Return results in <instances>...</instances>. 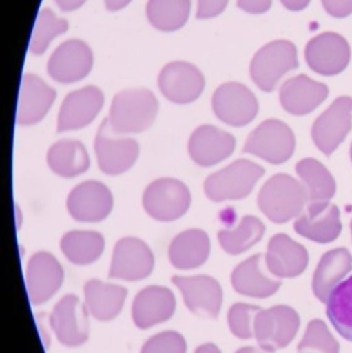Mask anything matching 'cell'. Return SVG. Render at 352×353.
Wrapping results in <instances>:
<instances>
[{
    "instance_id": "16",
    "label": "cell",
    "mask_w": 352,
    "mask_h": 353,
    "mask_svg": "<svg viewBox=\"0 0 352 353\" xmlns=\"http://www.w3.org/2000/svg\"><path fill=\"white\" fill-rule=\"evenodd\" d=\"M93 65V54L84 41L70 39L62 43L48 61V74L61 84H72L88 76Z\"/></svg>"
},
{
    "instance_id": "42",
    "label": "cell",
    "mask_w": 352,
    "mask_h": 353,
    "mask_svg": "<svg viewBox=\"0 0 352 353\" xmlns=\"http://www.w3.org/2000/svg\"><path fill=\"white\" fill-rule=\"evenodd\" d=\"M238 8L251 14H262L269 12L272 0H238Z\"/></svg>"
},
{
    "instance_id": "19",
    "label": "cell",
    "mask_w": 352,
    "mask_h": 353,
    "mask_svg": "<svg viewBox=\"0 0 352 353\" xmlns=\"http://www.w3.org/2000/svg\"><path fill=\"white\" fill-rule=\"evenodd\" d=\"M177 308L175 294L165 286L151 285L136 294L132 306V319L136 327L148 330L167 323Z\"/></svg>"
},
{
    "instance_id": "33",
    "label": "cell",
    "mask_w": 352,
    "mask_h": 353,
    "mask_svg": "<svg viewBox=\"0 0 352 353\" xmlns=\"http://www.w3.org/2000/svg\"><path fill=\"white\" fill-rule=\"evenodd\" d=\"M190 0H149L146 12L151 24L158 30H178L189 17Z\"/></svg>"
},
{
    "instance_id": "30",
    "label": "cell",
    "mask_w": 352,
    "mask_h": 353,
    "mask_svg": "<svg viewBox=\"0 0 352 353\" xmlns=\"http://www.w3.org/2000/svg\"><path fill=\"white\" fill-rule=\"evenodd\" d=\"M48 165L56 175L74 178L88 171L90 159L82 143L62 140L55 143L48 151Z\"/></svg>"
},
{
    "instance_id": "36",
    "label": "cell",
    "mask_w": 352,
    "mask_h": 353,
    "mask_svg": "<svg viewBox=\"0 0 352 353\" xmlns=\"http://www.w3.org/2000/svg\"><path fill=\"white\" fill-rule=\"evenodd\" d=\"M68 28V21L58 18L49 8H43L33 29L30 41V52L34 55L45 53L51 41L58 35L65 32Z\"/></svg>"
},
{
    "instance_id": "13",
    "label": "cell",
    "mask_w": 352,
    "mask_h": 353,
    "mask_svg": "<svg viewBox=\"0 0 352 353\" xmlns=\"http://www.w3.org/2000/svg\"><path fill=\"white\" fill-rule=\"evenodd\" d=\"M351 46L342 35L324 32L310 39L306 46L305 59L313 72L322 76H336L349 66Z\"/></svg>"
},
{
    "instance_id": "37",
    "label": "cell",
    "mask_w": 352,
    "mask_h": 353,
    "mask_svg": "<svg viewBox=\"0 0 352 353\" xmlns=\"http://www.w3.org/2000/svg\"><path fill=\"white\" fill-rule=\"evenodd\" d=\"M340 344L322 319L308 323L303 339L298 346L299 353H339Z\"/></svg>"
},
{
    "instance_id": "25",
    "label": "cell",
    "mask_w": 352,
    "mask_h": 353,
    "mask_svg": "<svg viewBox=\"0 0 352 353\" xmlns=\"http://www.w3.org/2000/svg\"><path fill=\"white\" fill-rule=\"evenodd\" d=\"M308 261L309 256L305 247L287 234H276L271 239L266 263L273 275L279 278L298 277L305 271Z\"/></svg>"
},
{
    "instance_id": "34",
    "label": "cell",
    "mask_w": 352,
    "mask_h": 353,
    "mask_svg": "<svg viewBox=\"0 0 352 353\" xmlns=\"http://www.w3.org/2000/svg\"><path fill=\"white\" fill-rule=\"evenodd\" d=\"M327 316L339 335L352 342V276L331 292Z\"/></svg>"
},
{
    "instance_id": "8",
    "label": "cell",
    "mask_w": 352,
    "mask_h": 353,
    "mask_svg": "<svg viewBox=\"0 0 352 353\" xmlns=\"http://www.w3.org/2000/svg\"><path fill=\"white\" fill-rule=\"evenodd\" d=\"M295 147V134L289 126L279 120L271 119L262 122L250 134L243 151L273 165H280L293 157Z\"/></svg>"
},
{
    "instance_id": "21",
    "label": "cell",
    "mask_w": 352,
    "mask_h": 353,
    "mask_svg": "<svg viewBox=\"0 0 352 353\" xmlns=\"http://www.w3.org/2000/svg\"><path fill=\"white\" fill-rule=\"evenodd\" d=\"M235 147V138L229 132L215 126L202 125L190 137L188 152L196 165L209 168L231 157Z\"/></svg>"
},
{
    "instance_id": "22",
    "label": "cell",
    "mask_w": 352,
    "mask_h": 353,
    "mask_svg": "<svg viewBox=\"0 0 352 353\" xmlns=\"http://www.w3.org/2000/svg\"><path fill=\"white\" fill-rule=\"evenodd\" d=\"M267 265V263H266ZM262 254L253 255L240 263L231 274L234 290L242 296L267 299L276 294L282 282L269 274Z\"/></svg>"
},
{
    "instance_id": "48",
    "label": "cell",
    "mask_w": 352,
    "mask_h": 353,
    "mask_svg": "<svg viewBox=\"0 0 352 353\" xmlns=\"http://www.w3.org/2000/svg\"><path fill=\"white\" fill-rule=\"evenodd\" d=\"M351 161H352V145H351Z\"/></svg>"
},
{
    "instance_id": "46",
    "label": "cell",
    "mask_w": 352,
    "mask_h": 353,
    "mask_svg": "<svg viewBox=\"0 0 352 353\" xmlns=\"http://www.w3.org/2000/svg\"><path fill=\"white\" fill-rule=\"evenodd\" d=\"M194 353H222L218 346L214 343H205L198 346Z\"/></svg>"
},
{
    "instance_id": "39",
    "label": "cell",
    "mask_w": 352,
    "mask_h": 353,
    "mask_svg": "<svg viewBox=\"0 0 352 353\" xmlns=\"http://www.w3.org/2000/svg\"><path fill=\"white\" fill-rule=\"evenodd\" d=\"M187 343L182 334L165 331L152 336L143 345L140 353H186Z\"/></svg>"
},
{
    "instance_id": "47",
    "label": "cell",
    "mask_w": 352,
    "mask_h": 353,
    "mask_svg": "<svg viewBox=\"0 0 352 353\" xmlns=\"http://www.w3.org/2000/svg\"><path fill=\"white\" fill-rule=\"evenodd\" d=\"M236 353H274L273 352H270V350H264L262 347H243L240 348L239 350H237Z\"/></svg>"
},
{
    "instance_id": "20",
    "label": "cell",
    "mask_w": 352,
    "mask_h": 353,
    "mask_svg": "<svg viewBox=\"0 0 352 353\" xmlns=\"http://www.w3.org/2000/svg\"><path fill=\"white\" fill-rule=\"evenodd\" d=\"M105 103L101 89L87 86L72 91L64 99L58 114L57 132L78 130L88 126Z\"/></svg>"
},
{
    "instance_id": "7",
    "label": "cell",
    "mask_w": 352,
    "mask_h": 353,
    "mask_svg": "<svg viewBox=\"0 0 352 353\" xmlns=\"http://www.w3.org/2000/svg\"><path fill=\"white\" fill-rule=\"evenodd\" d=\"M94 150L99 169L109 176L127 172L140 154L138 143L134 139L114 132L107 118L97 130Z\"/></svg>"
},
{
    "instance_id": "9",
    "label": "cell",
    "mask_w": 352,
    "mask_h": 353,
    "mask_svg": "<svg viewBox=\"0 0 352 353\" xmlns=\"http://www.w3.org/2000/svg\"><path fill=\"white\" fill-rule=\"evenodd\" d=\"M300 325L301 321L295 309L279 305L256 315L254 337L260 347L275 352L291 344L299 332Z\"/></svg>"
},
{
    "instance_id": "43",
    "label": "cell",
    "mask_w": 352,
    "mask_h": 353,
    "mask_svg": "<svg viewBox=\"0 0 352 353\" xmlns=\"http://www.w3.org/2000/svg\"><path fill=\"white\" fill-rule=\"evenodd\" d=\"M281 3L284 8L291 12H300V10H305L309 6L311 0H280Z\"/></svg>"
},
{
    "instance_id": "29",
    "label": "cell",
    "mask_w": 352,
    "mask_h": 353,
    "mask_svg": "<svg viewBox=\"0 0 352 353\" xmlns=\"http://www.w3.org/2000/svg\"><path fill=\"white\" fill-rule=\"evenodd\" d=\"M352 270V255L346 248H336L320 259L313 276V292L322 303H327L331 292Z\"/></svg>"
},
{
    "instance_id": "3",
    "label": "cell",
    "mask_w": 352,
    "mask_h": 353,
    "mask_svg": "<svg viewBox=\"0 0 352 353\" xmlns=\"http://www.w3.org/2000/svg\"><path fill=\"white\" fill-rule=\"evenodd\" d=\"M298 68L299 60L295 43L279 39L258 50L250 65V76L258 88L272 92L287 72Z\"/></svg>"
},
{
    "instance_id": "6",
    "label": "cell",
    "mask_w": 352,
    "mask_h": 353,
    "mask_svg": "<svg viewBox=\"0 0 352 353\" xmlns=\"http://www.w3.org/2000/svg\"><path fill=\"white\" fill-rule=\"evenodd\" d=\"M88 311L76 294L58 301L49 317V325L58 341L66 347L84 345L90 336Z\"/></svg>"
},
{
    "instance_id": "2",
    "label": "cell",
    "mask_w": 352,
    "mask_h": 353,
    "mask_svg": "<svg viewBox=\"0 0 352 353\" xmlns=\"http://www.w3.org/2000/svg\"><path fill=\"white\" fill-rule=\"evenodd\" d=\"M307 201L305 187L287 174L273 176L258 194L260 210L275 223H285L299 216Z\"/></svg>"
},
{
    "instance_id": "32",
    "label": "cell",
    "mask_w": 352,
    "mask_h": 353,
    "mask_svg": "<svg viewBox=\"0 0 352 353\" xmlns=\"http://www.w3.org/2000/svg\"><path fill=\"white\" fill-rule=\"evenodd\" d=\"M297 173L305 185L308 201L311 203L329 201L336 192V182L322 163L306 159L297 165Z\"/></svg>"
},
{
    "instance_id": "10",
    "label": "cell",
    "mask_w": 352,
    "mask_h": 353,
    "mask_svg": "<svg viewBox=\"0 0 352 353\" xmlns=\"http://www.w3.org/2000/svg\"><path fill=\"white\" fill-rule=\"evenodd\" d=\"M154 263V255L144 241L126 236L114 247L109 277L128 282L141 281L151 275Z\"/></svg>"
},
{
    "instance_id": "40",
    "label": "cell",
    "mask_w": 352,
    "mask_h": 353,
    "mask_svg": "<svg viewBox=\"0 0 352 353\" xmlns=\"http://www.w3.org/2000/svg\"><path fill=\"white\" fill-rule=\"evenodd\" d=\"M229 3V0H198V19H211L219 16L225 12Z\"/></svg>"
},
{
    "instance_id": "11",
    "label": "cell",
    "mask_w": 352,
    "mask_h": 353,
    "mask_svg": "<svg viewBox=\"0 0 352 353\" xmlns=\"http://www.w3.org/2000/svg\"><path fill=\"white\" fill-rule=\"evenodd\" d=\"M215 115L227 125L242 128L258 115V103L256 95L245 85L229 82L221 85L212 97Z\"/></svg>"
},
{
    "instance_id": "26",
    "label": "cell",
    "mask_w": 352,
    "mask_h": 353,
    "mask_svg": "<svg viewBox=\"0 0 352 353\" xmlns=\"http://www.w3.org/2000/svg\"><path fill=\"white\" fill-rule=\"evenodd\" d=\"M329 88L306 74L287 80L280 89V101L285 111L293 115L311 113L328 97Z\"/></svg>"
},
{
    "instance_id": "38",
    "label": "cell",
    "mask_w": 352,
    "mask_h": 353,
    "mask_svg": "<svg viewBox=\"0 0 352 353\" xmlns=\"http://www.w3.org/2000/svg\"><path fill=\"white\" fill-rule=\"evenodd\" d=\"M262 310L260 307L243 303L233 305L227 313V323L231 334L239 339H252L256 315Z\"/></svg>"
},
{
    "instance_id": "24",
    "label": "cell",
    "mask_w": 352,
    "mask_h": 353,
    "mask_svg": "<svg viewBox=\"0 0 352 353\" xmlns=\"http://www.w3.org/2000/svg\"><path fill=\"white\" fill-rule=\"evenodd\" d=\"M56 99V91L39 77L26 74L21 83L17 110V123L31 126L39 123L47 115Z\"/></svg>"
},
{
    "instance_id": "23",
    "label": "cell",
    "mask_w": 352,
    "mask_h": 353,
    "mask_svg": "<svg viewBox=\"0 0 352 353\" xmlns=\"http://www.w3.org/2000/svg\"><path fill=\"white\" fill-rule=\"evenodd\" d=\"M341 230L340 211L329 201L311 203L295 223L298 234L320 244L336 240Z\"/></svg>"
},
{
    "instance_id": "18",
    "label": "cell",
    "mask_w": 352,
    "mask_h": 353,
    "mask_svg": "<svg viewBox=\"0 0 352 353\" xmlns=\"http://www.w3.org/2000/svg\"><path fill=\"white\" fill-rule=\"evenodd\" d=\"M352 125V99L341 97L318 117L312 128V138L318 148L331 155L345 140Z\"/></svg>"
},
{
    "instance_id": "5",
    "label": "cell",
    "mask_w": 352,
    "mask_h": 353,
    "mask_svg": "<svg viewBox=\"0 0 352 353\" xmlns=\"http://www.w3.org/2000/svg\"><path fill=\"white\" fill-rule=\"evenodd\" d=\"M191 205L189 189L182 181L161 178L153 181L143 195V207L157 221L169 222L181 218Z\"/></svg>"
},
{
    "instance_id": "12",
    "label": "cell",
    "mask_w": 352,
    "mask_h": 353,
    "mask_svg": "<svg viewBox=\"0 0 352 353\" xmlns=\"http://www.w3.org/2000/svg\"><path fill=\"white\" fill-rule=\"evenodd\" d=\"M174 285L180 290L185 306L196 316L215 319L220 313L223 292L220 284L211 276H174Z\"/></svg>"
},
{
    "instance_id": "31",
    "label": "cell",
    "mask_w": 352,
    "mask_h": 353,
    "mask_svg": "<svg viewBox=\"0 0 352 353\" xmlns=\"http://www.w3.org/2000/svg\"><path fill=\"white\" fill-rule=\"evenodd\" d=\"M60 248L64 256L76 265L95 263L105 250V239L93 230H72L62 236Z\"/></svg>"
},
{
    "instance_id": "27",
    "label": "cell",
    "mask_w": 352,
    "mask_h": 353,
    "mask_svg": "<svg viewBox=\"0 0 352 353\" xmlns=\"http://www.w3.org/2000/svg\"><path fill=\"white\" fill-rule=\"evenodd\" d=\"M127 294L124 286L89 280L84 286V305L93 319L109 323L121 313Z\"/></svg>"
},
{
    "instance_id": "44",
    "label": "cell",
    "mask_w": 352,
    "mask_h": 353,
    "mask_svg": "<svg viewBox=\"0 0 352 353\" xmlns=\"http://www.w3.org/2000/svg\"><path fill=\"white\" fill-rule=\"evenodd\" d=\"M55 1L62 10L70 12V10L80 8L86 0H55Z\"/></svg>"
},
{
    "instance_id": "35",
    "label": "cell",
    "mask_w": 352,
    "mask_h": 353,
    "mask_svg": "<svg viewBox=\"0 0 352 353\" xmlns=\"http://www.w3.org/2000/svg\"><path fill=\"white\" fill-rule=\"evenodd\" d=\"M265 234V225L254 216H245L235 230L218 232V241L225 252L241 254L260 242Z\"/></svg>"
},
{
    "instance_id": "49",
    "label": "cell",
    "mask_w": 352,
    "mask_h": 353,
    "mask_svg": "<svg viewBox=\"0 0 352 353\" xmlns=\"http://www.w3.org/2000/svg\"><path fill=\"white\" fill-rule=\"evenodd\" d=\"M351 234H352V221H351Z\"/></svg>"
},
{
    "instance_id": "1",
    "label": "cell",
    "mask_w": 352,
    "mask_h": 353,
    "mask_svg": "<svg viewBox=\"0 0 352 353\" xmlns=\"http://www.w3.org/2000/svg\"><path fill=\"white\" fill-rule=\"evenodd\" d=\"M158 113V101L146 88L126 89L112 101L107 118L112 130L118 134H138L151 128Z\"/></svg>"
},
{
    "instance_id": "41",
    "label": "cell",
    "mask_w": 352,
    "mask_h": 353,
    "mask_svg": "<svg viewBox=\"0 0 352 353\" xmlns=\"http://www.w3.org/2000/svg\"><path fill=\"white\" fill-rule=\"evenodd\" d=\"M324 10L334 18L342 19L352 14V0H322Z\"/></svg>"
},
{
    "instance_id": "28",
    "label": "cell",
    "mask_w": 352,
    "mask_h": 353,
    "mask_svg": "<svg viewBox=\"0 0 352 353\" xmlns=\"http://www.w3.org/2000/svg\"><path fill=\"white\" fill-rule=\"evenodd\" d=\"M211 243L207 232L192 228L178 234L169 248V259L178 270H194L208 261Z\"/></svg>"
},
{
    "instance_id": "45",
    "label": "cell",
    "mask_w": 352,
    "mask_h": 353,
    "mask_svg": "<svg viewBox=\"0 0 352 353\" xmlns=\"http://www.w3.org/2000/svg\"><path fill=\"white\" fill-rule=\"evenodd\" d=\"M130 1L132 0H105V6H107V10H112V12L122 10L127 4H130Z\"/></svg>"
},
{
    "instance_id": "14",
    "label": "cell",
    "mask_w": 352,
    "mask_h": 353,
    "mask_svg": "<svg viewBox=\"0 0 352 353\" xmlns=\"http://www.w3.org/2000/svg\"><path fill=\"white\" fill-rule=\"evenodd\" d=\"M25 280L30 304L41 306L59 292L64 280L63 268L51 253L41 251L29 259Z\"/></svg>"
},
{
    "instance_id": "4",
    "label": "cell",
    "mask_w": 352,
    "mask_h": 353,
    "mask_svg": "<svg viewBox=\"0 0 352 353\" xmlns=\"http://www.w3.org/2000/svg\"><path fill=\"white\" fill-rule=\"evenodd\" d=\"M265 174L264 168L246 159H239L216 172L205 181L204 189L211 201H237L248 196Z\"/></svg>"
},
{
    "instance_id": "17",
    "label": "cell",
    "mask_w": 352,
    "mask_h": 353,
    "mask_svg": "<svg viewBox=\"0 0 352 353\" xmlns=\"http://www.w3.org/2000/svg\"><path fill=\"white\" fill-rule=\"evenodd\" d=\"M111 190L99 181H86L74 187L66 201L68 213L76 221L99 222L113 209Z\"/></svg>"
},
{
    "instance_id": "15",
    "label": "cell",
    "mask_w": 352,
    "mask_h": 353,
    "mask_svg": "<svg viewBox=\"0 0 352 353\" xmlns=\"http://www.w3.org/2000/svg\"><path fill=\"white\" fill-rule=\"evenodd\" d=\"M205 78L194 64L174 61L161 70L158 86L165 99L177 105L194 103L205 89Z\"/></svg>"
}]
</instances>
